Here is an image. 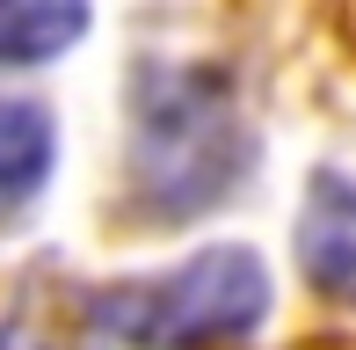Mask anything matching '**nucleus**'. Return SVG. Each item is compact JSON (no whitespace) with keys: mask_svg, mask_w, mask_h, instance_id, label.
Segmentation results:
<instances>
[{"mask_svg":"<svg viewBox=\"0 0 356 350\" xmlns=\"http://www.w3.org/2000/svg\"><path fill=\"white\" fill-rule=\"evenodd\" d=\"M88 37V0H0V66H44Z\"/></svg>","mask_w":356,"mask_h":350,"instance_id":"20e7f679","label":"nucleus"},{"mask_svg":"<svg viewBox=\"0 0 356 350\" xmlns=\"http://www.w3.org/2000/svg\"><path fill=\"white\" fill-rule=\"evenodd\" d=\"M298 263L327 299L356 307V183L349 175H313L298 204Z\"/></svg>","mask_w":356,"mask_h":350,"instance_id":"7ed1b4c3","label":"nucleus"},{"mask_svg":"<svg viewBox=\"0 0 356 350\" xmlns=\"http://www.w3.org/2000/svg\"><path fill=\"white\" fill-rule=\"evenodd\" d=\"M51 161H58L51 109L0 95V204L37 197V190H44V175H51Z\"/></svg>","mask_w":356,"mask_h":350,"instance_id":"39448f33","label":"nucleus"},{"mask_svg":"<svg viewBox=\"0 0 356 350\" xmlns=\"http://www.w3.org/2000/svg\"><path fill=\"white\" fill-rule=\"evenodd\" d=\"M269 314V270L254 248H197L168 277H131L95 299V328L124 350H218Z\"/></svg>","mask_w":356,"mask_h":350,"instance_id":"f03ea898","label":"nucleus"},{"mask_svg":"<svg viewBox=\"0 0 356 350\" xmlns=\"http://www.w3.org/2000/svg\"><path fill=\"white\" fill-rule=\"evenodd\" d=\"M254 161L233 73L189 59H145L131 73V183L145 212L189 219L218 204Z\"/></svg>","mask_w":356,"mask_h":350,"instance_id":"f257e3e1","label":"nucleus"}]
</instances>
